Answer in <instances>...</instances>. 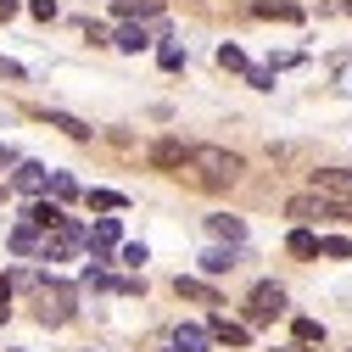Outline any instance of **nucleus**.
I'll use <instances>...</instances> for the list:
<instances>
[{
    "label": "nucleus",
    "instance_id": "30",
    "mask_svg": "<svg viewBox=\"0 0 352 352\" xmlns=\"http://www.w3.org/2000/svg\"><path fill=\"white\" fill-rule=\"evenodd\" d=\"M6 302H12V274H0V319H6V314H12V307H6Z\"/></svg>",
    "mask_w": 352,
    "mask_h": 352
},
{
    "label": "nucleus",
    "instance_id": "18",
    "mask_svg": "<svg viewBox=\"0 0 352 352\" xmlns=\"http://www.w3.org/2000/svg\"><path fill=\"white\" fill-rule=\"evenodd\" d=\"M45 118H51V129H62V135H73V140H90L96 135V129L84 118H73V112H45Z\"/></svg>",
    "mask_w": 352,
    "mask_h": 352
},
{
    "label": "nucleus",
    "instance_id": "21",
    "mask_svg": "<svg viewBox=\"0 0 352 352\" xmlns=\"http://www.w3.org/2000/svg\"><path fill=\"white\" fill-rule=\"evenodd\" d=\"M84 201H90L96 212H123V207H129V201H123L118 190H84Z\"/></svg>",
    "mask_w": 352,
    "mask_h": 352
},
{
    "label": "nucleus",
    "instance_id": "3",
    "mask_svg": "<svg viewBox=\"0 0 352 352\" xmlns=\"http://www.w3.org/2000/svg\"><path fill=\"white\" fill-rule=\"evenodd\" d=\"M78 246H84V224L62 218L56 230H45V246H39V257H45V263H62V257H73Z\"/></svg>",
    "mask_w": 352,
    "mask_h": 352
},
{
    "label": "nucleus",
    "instance_id": "33",
    "mask_svg": "<svg viewBox=\"0 0 352 352\" xmlns=\"http://www.w3.org/2000/svg\"><path fill=\"white\" fill-rule=\"evenodd\" d=\"M12 12H17V0H0V23H6Z\"/></svg>",
    "mask_w": 352,
    "mask_h": 352
},
{
    "label": "nucleus",
    "instance_id": "7",
    "mask_svg": "<svg viewBox=\"0 0 352 352\" xmlns=\"http://www.w3.org/2000/svg\"><path fill=\"white\" fill-rule=\"evenodd\" d=\"M45 185H51V173L39 168V162H17V168H12V190H23V196H39Z\"/></svg>",
    "mask_w": 352,
    "mask_h": 352
},
{
    "label": "nucleus",
    "instance_id": "32",
    "mask_svg": "<svg viewBox=\"0 0 352 352\" xmlns=\"http://www.w3.org/2000/svg\"><path fill=\"white\" fill-rule=\"evenodd\" d=\"M0 168H17V151H6V146H0Z\"/></svg>",
    "mask_w": 352,
    "mask_h": 352
},
{
    "label": "nucleus",
    "instance_id": "13",
    "mask_svg": "<svg viewBox=\"0 0 352 352\" xmlns=\"http://www.w3.org/2000/svg\"><path fill=\"white\" fill-rule=\"evenodd\" d=\"M62 218H67L62 201H34V207H28V224H34V230H56Z\"/></svg>",
    "mask_w": 352,
    "mask_h": 352
},
{
    "label": "nucleus",
    "instance_id": "23",
    "mask_svg": "<svg viewBox=\"0 0 352 352\" xmlns=\"http://www.w3.org/2000/svg\"><path fill=\"white\" fill-rule=\"evenodd\" d=\"M45 190H51L56 201H73V196H78V185H73V173H51V185H45Z\"/></svg>",
    "mask_w": 352,
    "mask_h": 352
},
{
    "label": "nucleus",
    "instance_id": "5",
    "mask_svg": "<svg viewBox=\"0 0 352 352\" xmlns=\"http://www.w3.org/2000/svg\"><path fill=\"white\" fill-rule=\"evenodd\" d=\"M67 319H73V291L62 280L39 285V324H67Z\"/></svg>",
    "mask_w": 352,
    "mask_h": 352
},
{
    "label": "nucleus",
    "instance_id": "15",
    "mask_svg": "<svg viewBox=\"0 0 352 352\" xmlns=\"http://www.w3.org/2000/svg\"><path fill=\"white\" fill-rule=\"evenodd\" d=\"M235 263H241V252H235V246H212V252L201 257V269H207V274H230Z\"/></svg>",
    "mask_w": 352,
    "mask_h": 352
},
{
    "label": "nucleus",
    "instance_id": "26",
    "mask_svg": "<svg viewBox=\"0 0 352 352\" xmlns=\"http://www.w3.org/2000/svg\"><path fill=\"white\" fill-rule=\"evenodd\" d=\"M162 67H168V73L185 67V45H179V39H168V45H162Z\"/></svg>",
    "mask_w": 352,
    "mask_h": 352
},
{
    "label": "nucleus",
    "instance_id": "27",
    "mask_svg": "<svg viewBox=\"0 0 352 352\" xmlns=\"http://www.w3.org/2000/svg\"><path fill=\"white\" fill-rule=\"evenodd\" d=\"M118 257H123V263H129V269H146V263H151V252H146V246H123V252H118Z\"/></svg>",
    "mask_w": 352,
    "mask_h": 352
},
{
    "label": "nucleus",
    "instance_id": "12",
    "mask_svg": "<svg viewBox=\"0 0 352 352\" xmlns=\"http://www.w3.org/2000/svg\"><path fill=\"white\" fill-rule=\"evenodd\" d=\"M112 45H118V51H129V56H135V51H146V45H151V34H146L140 23H123V28L112 34Z\"/></svg>",
    "mask_w": 352,
    "mask_h": 352
},
{
    "label": "nucleus",
    "instance_id": "17",
    "mask_svg": "<svg viewBox=\"0 0 352 352\" xmlns=\"http://www.w3.org/2000/svg\"><path fill=\"white\" fill-rule=\"evenodd\" d=\"M252 12H257V17H280V23H296V17H302L296 0H257Z\"/></svg>",
    "mask_w": 352,
    "mask_h": 352
},
{
    "label": "nucleus",
    "instance_id": "34",
    "mask_svg": "<svg viewBox=\"0 0 352 352\" xmlns=\"http://www.w3.org/2000/svg\"><path fill=\"white\" fill-rule=\"evenodd\" d=\"M280 352H314V346H302V341H291V346H280Z\"/></svg>",
    "mask_w": 352,
    "mask_h": 352
},
{
    "label": "nucleus",
    "instance_id": "11",
    "mask_svg": "<svg viewBox=\"0 0 352 352\" xmlns=\"http://www.w3.org/2000/svg\"><path fill=\"white\" fill-rule=\"evenodd\" d=\"M207 330H212V341H230V346H246V341H252V330H246V324H235V319H224V314H212V324H207Z\"/></svg>",
    "mask_w": 352,
    "mask_h": 352
},
{
    "label": "nucleus",
    "instance_id": "28",
    "mask_svg": "<svg viewBox=\"0 0 352 352\" xmlns=\"http://www.w3.org/2000/svg\"><path fill=\"white\" fill-rule=\"evenodd\" d=\"M246 84H252V90H274V73H269V67H252Z\"/></svg>",
    "mask_w": 352,
    "mask_h": 352
},
{
    "label": "nucleus",
    "instance_id": "20",
    "mask_svg": "<svg viewBox=\"0 0 352 352\" xmlns=\"http://www.w3.org/2000/svg\"><path fill=\"white\" fill-rule=\"evenodd\" d=\"M112 12L118 17H157L162 6H157V0H112Z\"/></svg>",
    "mask_w": 352,
    "mask_h": 352
},
{
    "label": "nucleus",
    "instance_id": "22",
    "mask_svg": "<svg viewBox=\"0 0 352 352\" xmlns=\"http://www.w3.org/2000/svg\"><path fill=\"white\" fill-rule=\"evenodd\" d=\"M291 330H296V341H302V346H314V341H324V324H319V319H296Z\"/></svg>",
    "mask_w": 352,
    "mask_h": 352
},
{
    "label": "nucleus",
    "instance_id": "19",
    "mask_svg": "<svg viewBox=\"0 0 352 352\" xmlns=\"http://www.w3.org/2000/svg\"><path fill=\"white\" fill-rule=\"evenodd\" d=\"M285 246H291V257H319V235L314 230H291Z\"/></svg>",
    "mask_w": 352,
    "mask_h": 352
},
{
    "label": "nucleus",
    "instance_id": "29",
    "mask_svg": "<svg viewBox=\"0 0 352 352\" xmlns=\"http://www.w3.org/2000/svg\"><path fill=\"white\" fill-rule=\"evenodd\" d=\"M28 12H34L39 23H51V17H56V0H28Z\"/></svg>",
    "mask_w": 352,
    "mask_h": 352
},
{
    "label": "nucleus",
    "instance_id": "14",
    "mask_svg": "<svg viewBox=\"0 0 352 352\" xmlns=\"http://www.w3.org/2000/svg\"><path fill=\"white\" fill-rule=\"evenodd\" d=\"M173 291H179L185 302H207V307H218V291H212V285H201V280H190V274L173 280Z\"/></svg>",
    "mask_w": 352,
    "mask_h": 352
},
{
    "label": "nucleus",
    "instance_id": "4",
    "mask_svg": "<svg viewBox=\"0 0 352 352\" xmlns=\"http://www.w3.org/2000/svg\"><path fill=\"white\" fill-rule=\"evenodd\" d=\"M280 314H285V291L269 285V280L252 285V296H246V319H252V324H269V319H280Z\"/></svg>",
    "mask_w": 352,
    "mask_h": 352
},
{
    "label": "nucleus",
    "instance_id": "9",
    "mask_svg": "<svg viewBox=\"0 0 352 352\" xmlns=\"http://www.w3.org/2000/svg\"><path fill=\"white\" fill-rule=\"evenodd\" d=\"M190 162V146H179V140H157L151 146V168H185Z\"/></svg>",
    "mask_w": 352,
    "mask_h": 352
},
{
    "label": "nucleus",
    "instance_id": "35",
    "mask_svg": "<svg viewBox=\"0 0 352 352\" xmlns=\"http://www.w3.org/2000/svg\"><path fill=\"white\" fill-rule=\"evenodd\" d=\"M341 12H352V0H341Z\"/></svg>",
    "mask_w": 352,
    "mask_h": 352
},
{
    "label": "nucleus",
    "instance_id": "2",
    "mask_svg": "<svg viewBox=\"0 0 352 352\" xmlns=\"http://www.w3.org/2000/svg\"><path fill=\"white\" fill-rule=\"evenodd\" d=\"M314 196H324L330 207L352 212V168H319L314 173Z\"/></svg>",
    "mask_w": 352,
    "mask_h": 352
},
{
    "label": "nucleus",
    "instance_id": "8",
    "mask_svg": "<svg viewBox=\"0 0 352 352\" xmlns=\"http://www.w3.org/2000/svg\"><path fill=\"white\" fill-rule=\"evenodd\" d=\"M207 346H212L207 324H179V330H173V352H207Z\"/></svg>",
    "mask_w": 352,
    "mask_h": 352
},
{
    "label": "nucleus",
    "instance_id": "31",
    "mask_svg": "<svg viewBox=\"0 0 352 352\" xmlns=\"http://www.w3.org/2000/svg\"><path fill=\"white\" fill-rule=\"evenodd\" d=\"M0 73H6V78H23V67H17V62H6V56H0Z\"/></svg>",
    "mask_w": 352,
    "mask_h": 352
},
{
    "label": "nucleus",
    "instance_id": "10",
    "mask_svg": "<svg viewBox=\"0 0 352 352\" xmlns=\"http://www.w3.org/2000/svg\"><path fill=\"white\" fill-rule=\"evenodd\" d=\"M207 230H212V241H230V246L246 241V224H241V218H230V212H212V218H207Z\"/></svg>",
    "mask_w": 352,
    "mask_h": 352
},
{
    "label": "nucleus",
    "instance_id": "24",
    "mask_svg": "<svg viewBox=\"0 0 352 352\" xmlns=\"http://www.w3.org/2000/svg\"><path fill=\"white\" fill-rule=\"evenodd\" d=\"M218 67H230V73H246V56H241V45H218Z\"/></svg>",
    "mask_w": 352,
    "mask_h": 352
},
{
    "label": "nucleus",
    "instance_id": "6",
    "mask_svg": "<svg viewBox=\"0 0 352 352\" xmlns=\"http://www.w3.org/2000/svg\"><path fill=\"white\" fill-rule=\"evenodd\" d=\"M285 212H291V218H302V224H314V218H352V212L330 207L324 196H291V201H285Z\"/></svg>",
    "mask_w": 352,
    "mask_h": 352
},
{
    "label": "nucleus",
    "instance_id": "25",
    "mask_svg": "<svg viewBox=\"0 0 352 352\" xmlns=\"http://www.w3.org/2000/svg\"><path fill=\"white\" fill-rule=\"evenodd\" d=\"M319 252H324V257H352V241H346V235H324Z\"/></svg>",
    "mask_w": 352,
    "mask_h": 352
},
{
    "label": "nucleus",
    "instance_id": "16",
    "mask_svg": "<svg viewBox=\"0 0 352 352\" xmlns=\"http://www.w3.org/2000/svg\"><path fill=\"white\" fill-rule=\"evenodd\" d=\"M39 246H45V235H39V230H34V224H28V218H23V224H17V230H12V252H23V257H34V252H39Z\"/></svg>",
    "mask_w": 352,
    "mask_h": 352
},
{
    "label": "nucleus",
    "instance_id": "1",
    "mask_svg": "<svg viewBox=\"0 0 352 352\" xmlns=\"http://www.w3.org/2000/svg\"><path fill=\"white\" fill-rule=\"evenodd\" d=\"M190 173L201 185H235L241 179V157L235 151H224V146H190Z\"/></svg>",
    "mask_w": 352,
    "mask_h": 352
}]
</instances>
